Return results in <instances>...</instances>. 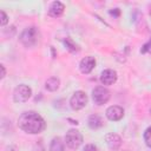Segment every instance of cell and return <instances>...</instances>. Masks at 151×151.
I'll use <instances>...</instances> for the list:
<instances>
[{
  "label": "cell",
  "mask_w": 151,
  "mask_h": 151,
  "mask_svg": "<svg viewBox=\"0 0 151 151\" xmlns=\"http://www.w3.org/2000/svg\"><path fill=\"white\" fill-rule=\"evenodd\" d=\"M18 126L26 133L38 134L45 130L46 123H45L44 118L38 112L25 111L18 118Z\"/></svg>",
  "instance_id": "obj_1"
},
{
  "label": "cell",
  "mask_w": 151,
  "mask_h": 151,
  "mask_svg": "<svg viewBox=\"0 0 151 151\" xmlns=\"http://www.w3.org/2000/svg\"><path fill=\"white\" fill-rule=\"evenodd\" d=\"M149 14H150V17H151V6H150V11H149Z\"/></svg>",
  "instance_id": "obj_20"
},
{
  "label": "cell",
  "mask_w": 151,
  "mask_h": 151,
  "mask_svg": "<svg viewBox=\"0 0 151 151\" xmlns=\"http://www.w3.org/2000/svg\"><path fill=\"white\" fill-rule=\"evenodd\" d=\"M117 72L114 70H111V68H107V70H104L101 73H100V83L103 85H112L117 81Z\"/></svg>",
  "instance_id": "obj_10"
},
{
  "label": "cell",
  "mask_w": 151,
  "mask_h": 151,
  "mask_svg": "<svg viewBox=\"0 0 151 151\" xmlns=\"http://www.w3.org/2000/svg\"><path fill=\"white\" fill-rule=\"evenodd\" d=\"M32 96V90L29 86L25 84H20L14 88L13 92V100L15 103H25Z\"/></svg>",
  "instance_id": "obj_6"
},
{
  "label": "cell",
  "mask_w": 151,
  "mask_h": 151,
  "mask_svg": "<svg viewBox=\"0 0 151 151\" xmlns=\"http://www.w3.org/2000/svg\"><path fill=\"white\" fill-rule=\"evenodd\" d=\"M83 151H98V150H97V146H96V145H93V144H87V145H85V147H84Z\"/></svg>",
  "instance_id": "obj_18"
},
{
  "label": "cell",
  "mask_w": 151,
  "mask_h": 151,
  "mask_svg": "<svg viewBox=\"0 0 151 151\" xmlns=\"http://www.w3.org/2000/svg\"><path fill=\"white\" fill-rule=\"evenodd\" d=\"M39 38H40V32L38 29V27L35 26H31L25 28L20 35H19V41L27 48L34 47L38 42H39Z\"/></svg>",
  "instance_id": "obj_2"
},
{
  "label": "cell",
  "mask_w": 151,
  "mask_h": 151,
  "mask_svg": "<svg viewBox=\"0 0 151 151\" xmlns=\"http://www.w3.org/2000/svg\"><path fill=\"white\" fill-rule=\"evenodd\" d=\"M88 103V97L84 91H76L71 99H70V106L74 111H79L84 109Z\"/></svg>",
  "instance_id": "obj_5"
},
{
  "label": "cell",
  "mask_w": 151,
  "mask_h": 151,
  "mask_svg": "<svg viewBox=\"0 0 151 151\" xmlns=\"http://www.w3.org/2000/svg\"><path fill=\"white\" fill-rule=\"evenodd\" d=\"M110 97H111V92L105 86H97L92 90V99L94 104H97L98 106L106 104L110 100Z\"/></svg>",
  "instance_id": "obj_4"
},
{
  "label": "cell",
  "mask_w": 151,
  "mask_h": 151,
  "mask_svg": "<svg viewBox=\"0 0 151 151\" xmlns=\"http://www.w3.org/2000/svg\"><path fill=\"white\" fill-rule=\"evenodd\" d=\"M124 109L119 105H112V106H109L105 111V116L111 122H118L123 117H124Z\"/></svg>",
  "instance_id": "obj_7"
},
{
  "label": "cell",
  "mask_w": 151,
  "mask_h": 151,
  "mask_svg": "<svg viewBox=\"0 0 151 151\" xmlns=\"http://www.w3.org/2000/svg\"><path fill=\"white\" fill-rule=\"evenodd\" d=\"M105 142L107 144V147L111 150V151H117L120 145H122V138L120 136H118L117 133H107L105 136Z\"/></svg>",
  "instance_id": "obj_9"
},
{
  "label": "cell",
  "mask_w": 151,
  "mask_h": 151,
  "mask_svg": "<svg viewBox=\"0 0 151 151\" xmlns=\"http://www.w3.org/2000/svg\"><path fill=\"white\" fill-rule=\"evenodd\" d=\"M96 66V59L92 55H87L85 58H83L79 63V70L81 73L84 74H88L92 72V70Z\"/></svg>",
  "instance_id": "obj_8"
},
{
  "label": "cell",
  "mask_w": 151,
  "mask_h": 151,
  "mask_svg": "<svg viewBox=\"0 0 151 151\" xmlns=\"http://www.w3.org/2000/svg\"><path fill=\"white\" fill-rule=\"evenodd\" d=\"M83 142H84L83 134L76 129L68 130L65 134V144L67 145V147H70L72 150L78 149L83 144Z\"/></svg>",
  "instance_id": "obj_3"
},
{
  "label": "cell",
  "mask_w": 151,
  "mask_h": 151,
  "mask_svg": "<svg viewBox=\"0 0 151 151\" xmlns=\"http://www.w3.org/2000/svg\"><path fill=\"white\" fill-rule=\"evenodd\" d=\"M7 22H8V17H7V14H6L4 11H0V25H1V26H5V25H7Z\"/></svg>",
  "instance_id": "obj_17"
},
{
  "label": "cell",
  "mask_w": 151,
  "mask_h": 151,
  "mask_svg": "<svg viewBox=\"0 0 151 151\" xmlns=\"http://www.w3.org/2000/svg\"><path fill=\"white\" fill-rule=\"evenodd\" d=\"M87 125L92 130H98L104 125V120L99 114H91L87 118Z\"/></svg>",
  "instance_id": "obj_12"
},
{
  "label": "cell",
  "mask_w": 151,
  "mask_h": 151,
  "mask_svg": "<svg viewBox=\"0 0 151 151\" xmlns=\"http://www.w3.org/2000/svg\"><path fill=\"white\" fill-rule=\"evenodd\" d=\"M0 68H1V79H4L5 78V76H6V70H5V66L4 65H0Z\"/></svg>",
  "instance_id": "obj_19"
},
{
  "label": "cell",
  "mask_w": 151,
  "mask_h": 151,
  "mask_svg": "<svg viewBox=\"0 0 151 151\" xmlns=\"http://www.w3.org/2000/svg\"><path fill=\"white\" fill-rule=\"evenodd\" d=\"M150 112H151V111H150Z\"/></svg>",
  "instance_id": "obj_21"
},
{
  "label": "cell",
  "mask_w": 151,
  "mask_h": 151,
  "mask_svg": "<svg viewBox=\"0 0 151 151\" xmlns=\"http://www.w3.org/2000/svg\"><path fill=\"white\" fill-rule=\"evenodd\" d=\"M59 86H60V80H59V78H57V77H51V78H48V79L46 80V83H45V88H46L47 91H50V92L57 91V90L59 88Z\"/></svg>",
  "instance_id": "obj_14"
},
{
  "label": "cell",
  "mask_w": 151,
  "mask_h": 151,
  "mask_svg": "<svg viewBox=\"0 0 151 151\" xmlns=\"http://www.w3.org/2000/svg\"><path fill=\"white\" fill-rule=\"evenodd\" d=\"M50 151H65V142L60 137H54L50 143Z\"/></svg>",
  "instance_id": "obj_13"
},
{
  "label": "cell",
  "mask_w": 151,
  "mask_h": 151,
  "mask_svg": "<svg viewBox=\"0 0 151 151\" xmlns=\"http://www.w3.org/2000/svg\"><path fill=\"white\" fill-rule=\"evenodd\" d=\"M65 12V6L60 1H53L48 7V15L52 18H60Z\"/></svg>",
  "instance_id": "obj_11"
},
{
  "label": "cell",
  "mask_w": 151,
  "mask_h": 151,
  "mask_svg": "<svg viewBox=\"0 0 151 151\" xmlns=\"http://www.w3.org/2000/svg\"><path fill=\"white\" fill-rule=\"evenodd\" d=\"M144 142H145L146 146L151 149V126H149L144 131Z\"/></svg>",
  "instance_id": "obj_16"
},
{
  "label": "cell",
  "mask_w": 151,
  "mask_h": 151,
  "mask_svg": "<svg viewBox=\"0 0 151 151\" xmlns=\"http://www.w3.org/2000/svg\"><path fill=\"white\" fill-rule=\"evenodd\" d=\"M64 45L66 46V48L67 50H70L71 52H78L79 51V46L71 39V38H66V39H64Z\"/></svg>",
  "instance_id": "obj_15"
}]
</instances>
